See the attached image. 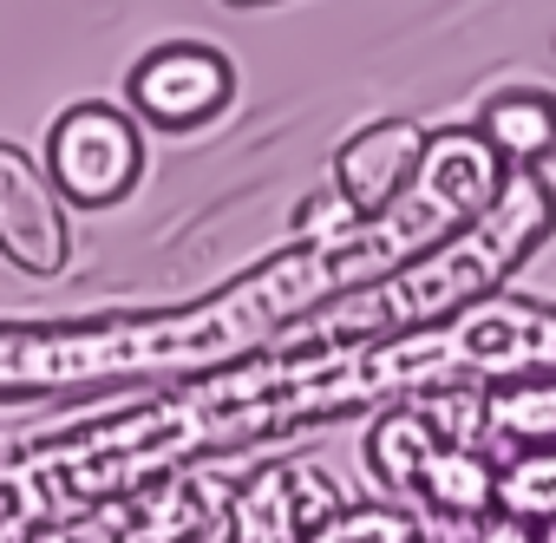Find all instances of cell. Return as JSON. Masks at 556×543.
<instances>
[{"label":"cell","instance_id":"cell-9","mask_svg":"<svg viewBox=\"0 0 556 543\" xmlns=\"http://www.w3.org/2000/svg\"><path fill=\"white\" fill-rule=\"evenodd\" d=\"M439 452H445V439H439V426L426 419L419 400H406V406H393V413H380V419L367 426V471H374L387 491H400V497L419 491V478H426V465H432Z\"/></svg>","mask_w":556,"mask_h":543},{"label":"cell","instance_id":"cell-15","mask_svg":"<svg viewBox=\"0 0 556 543\" xmlns=\"http://www.w3.org/2000/svg\"><path fill=\"white\" fill-rule=\"evenodd\" d=\"M229 8H262V0H229Z\"/></svg>","mask_w":556,"mask_h":543},{"label":"cell","instance_id":"cell-12","mask_svg":"<svg viewBox=\"0 0 556 543\" xmlns=\"http://www.w3.org/2000/svg\"><path fill=\"white\" fill-rule=\"evenodd\" d=\"M497 510L517 523H549L556 530V445L543 452H510L497 465Z\"/></svg>","mask_w":556,"mask_h":543},{"label":"cell","instance_id":"cell-8","mask_svg":"<svg viewBox=\"0 0 556 543\" xmlns=\"http://www.w3.org/2000/svg\"><path fill=\"white\" fill-rule=\"evenodd\" d=\"M478 138L497 151V164L510 177L536 171L556 157V92H536V86H510V92H491L484 112H478Z\"/></svg>","mask_w":556,"mask_h":543},{"label":"cell","instance_id":"cell-11","mask_svg":"<svg viewBox=\"0 0 556 543\" xmlns=\"http://www.w3.org/2000/svg\"><path fill=\"white\" fill-rule=\"evenodd\" d=\"M484 413H491V445L510 452L556 445V380H504L484 393Z\"/></svg>","mask_w":556,"mask_h":543},{"label":"cell","instance_id":"cell-7","mask_svg":"<svg viewBox=\"0 0 556 543\" xmlns=\"http://www.w3.org/2000/svg\"><path fill=\"white\" fill-rule=\"evenodd\" d=\"M419 157H426V131L413 118H374L334 151V190L354 203V216H380L413 190Z\"/></svg>","mask_w":556,"mask_h":543},{"label":"cell","instance_id":"cell-14","mask_svg":"<svg viewBox=\"0 0 556 543\" xmlns=\"http://www.w3.org/2000/svg\"><path fill=\"white\" fill-rule=\"evenodd\" d=\"M471 543H536V530L530 523H517V517H504V510H491L484 523H478V536Z\"/></svg>","mask_w":556,"mask_h":543},{"label":"cell","instance_id":"cell-6","mask_svg":"<svg viewBox=\"0 0 556 543\" xmlns=\"http://www.w3.org/2000/svg\"><path fill=\"white\" fill-rule=\"evenodd\" d=\"M341 510V484L308 458H275L229 497L236 543H308Z\"/></svg>","mask_w":556,"mask_h":543},{"label":"cell","instance_id":"cell-13","mask_svg":"<svg viewBox=\"0 0 556 543\" xmlns=\"http://www.w3.org/2000/svg\"><path fill=\"white\" fill-rule=\"evenodd\" d=\"M308 543H419V517L393 504H341Z\"/></svg>","mask_w":556,"mask_h":543},{"label":"cell","instance_id":"cell-5","mask_svg":"<svg viewBox=\"0 0 556 543\" xmlns=\"http://www.w3.org/2000/svg\"><path fill=\"white\" fill-rule=\"evenodd\" d=\"M0 255L21 276H66L73 268V223H66V197L53 190L47 164L27 144L0 138Z\"/></svg>","mask_w":556,"mask_h":543},{"label":"cell","instance_id":"cell-2","mask_svg":"<svg viewBox=\"0 0 556 543\" xmlns=\"http://www.w3.org/2000/svg\"><path fill=\"white\" fill-rule=\"evenodd\" d=\"M549 236H556V184L523 171L504 184V197L471 229H458L452 242H439L432 255L400 268V276L315 308L275 348L282 354H328V348H367V341H400V334L439 328V321L491 302L510 268H523Z\"/></svg>","mask_w":556,"mask_h":543},{"label":"cell","instance_id":"cell-10","mask_svg":"<svg viewBox=\"0 0 556 543\" xmlns=\"http://www.w3.org/2000/svg\"><path fill=\"white\" fill-rule=\"evenodd\" d=\"M413 504L432 510V517H452V523H484V517L497 510V465H491V452L445 445V452L426 465Z\"/></svg>","mask_w":556,"mask_h":543},{"label":"cell","instance_id":"cell-4","mask_svg":"<svg viewBox=\"0 0 556 543\" xmlns=\"http://www.w3.org/2000/svg\"><path fill=\"white\" fill-rule=\"evenodd\" d=\"M125 99L151 131H203L236 105V66L203 40H164L125 73Z\"/></svg>","mask_w":556,"mask_h":543},{"label":"cell","instance_id":"cell-1","mask_svg":"<svg viewBox=\"0 0 556 543\" xmlns=\"http://www.w3.org/2000/svg\"><path fill=\"white\" fill-rule=\"evenodd\" d=\"M510 171L497 151L478 138V125H445L426 131V157L413 190L354 223L334 242H295L275 262L249 268L242 282L216 289L210 302L170 308V315H99V321H8L0 328V400H34V393H73V387H112V380H144V374H216L249 361L255 348H275L295 321L315 308L361 295L458 229H471L497 197Z\"/></svg>","mask_w":556,"mask_h":543},{"label":"cell","instance_id":"cell-3","mask_svg":"<svg viewBox=\"0 0 556 543\" xmlns=\"http://www.w3.org/2000/svg\"><path fill=\"white\" fill-rule=\"evenodd\" d=\"M47 177L66 203L79 210H112L138 190L144 177V131L131 112L105 105V99H86V105H66L47 131Z\"/></svg>","mask_w":556,"mask_h":543}]
</instances>
